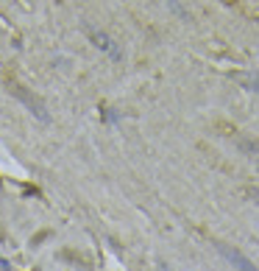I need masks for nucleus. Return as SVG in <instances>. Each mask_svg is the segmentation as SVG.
Wrapping results in <instances>:
<instances>
[{
  "instance_id": "2",
  "label": "nucleus",
  "mask_w": 259,
  "mask_h": 271,
  "mask_svg": "<svg viewBox=\"0 0 259 271\" xmlns=\"http://www.w3.org/2000/svg\"><path fill=\"white\" fill-rule=\"evenodd\" d=\"M220 252H223V257H226L228 263H232L237 271H259L254 263L248 260V257L243 255V252H237V249H232V246H220Z\"/></svg>"
},
{
  "instance_id": "4",
  "label": "nucleus",
  "mask_w": 259,
  "mask_h": 271,
  "mask_svg": "<svg viewBox=\"0 0 259 271\" xmlns=\"http://www.w3.org/2000/svg\"><path fill=\"white\" fill-rule=\"evenodd\" d=\"M237 143H240V145H243V149H245V151H248V154H251V157H256V160H259V145H256V143H248V140H245V137H240V140H237Z\"/></svg>"
},
{
  "instance_id": "3",
  "label": "nucleus",
  "mask_w": 259,
  "mask_h": 271,
  "mask_svg": "<svg viewBox=\"0 0 259 271\" xmlns=\"http://www.w3.org/2000/svg\"><path fill=\"white\" fill-rule=\"evenodd\" d=\"M90 37H92V42H95L98 48L103 51V54H109V56H114V59L120 56V48H117V42H114L111 37H106L103 31H90Z\"/></svg>"
},
{
  "instance_id": "5",
  "label": "nucleus",
  "mask_w": 259,
  "mask_h": 271,
  "mask_svg": "<svg viewBox=\"0 0 259 271\" xmlns=\"http://www.w3.org/2000/svg\"><path fill=\"white\" fill-rule=\"evenodd\" d=\"M251 90H256V92H259V76H256L254 81H251Z\"/></svg>"
},
{
  "instance_id": "1",
  "label": "nucleus",
  "mask_w": 259,
  "mask_h": 271,
  "mask_svg": "<svg viewBox=\"0 0 259 271\" xmlns=\"http://www.w3.org/2000/svg\"><path fill=\"white\" fill-rule=\"evenodd\" d=\"M11 92H14V95H17V98H20V101H22V104H25V107H28V109H31V112H34V115H37V117H39V120H48V109H45V107H42V104H39V101H37V98H34V95H31V92H28V90H22V87L11 84Z\"/></svg>"
},
{
  "instance_id": "6",
  "label": "nucleus",
  "mask_w": 259,
  "mask_h": 271,
  "mask_svg": "<svg viewBox=\"0 0 259 271\" xmlns=\"http://www.w3.org/2000/svg\"><path fill=\"white\" fill-rule=\"evenodd\" d=\"M251 196H254V202L259 204V190H251Z\"/></svg>"
}]
</instances>
